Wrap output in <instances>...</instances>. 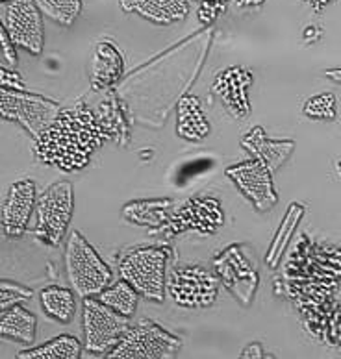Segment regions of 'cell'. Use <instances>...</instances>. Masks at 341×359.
Here are the masks:
<instances>
[{"label": "cell", "instance_id": "cell-28", "mask_svg": "<svg viewBox=\"0 0 341 359\" xmlns=\"http://www.w3.org/2000/svg\"><path fill=\"white\" fill-rule=\"evenodd\" d=\"M32 298V291L21 283L8 282V280H0V315L4 313L6 309L15 306V304L26 302Z\"/></svg>", "mask_w": 341, "mask_h": 359}, {"label": "cell", "instance_id": "cell-8", "mask_svg": "<svg viewBox=\"0 0 341 359\" xmlns=\"http://www.w3.org/2000/svg\"><path fill=\"white\" fill-rule=\"evenodd\" d=\"M219 278L201 265H178L167 274L166 292L184 309H206L215 304Z\"/></svg>", "mask_w": 341, "mask_h": 359}, {"label": "cell", "instance_id": "cell-5", "mask_svg": "<svg viewBox=\"0 0 341 359\" xmlns=\"http://www.w3.org/2000/svg\"><path fill=\"white\" fill-rule=\"evenodd\" d=\"M182 348V339L170 334L160 324L149 318H141L134 326H128L119 343L115 344L106 358L114 359H170Z\"/></svg>", "mask_w": 341, "mask_h": 359}, {"label": "cell", "instance_id": "cell-11", "mask_svg": "<svg viewBox=\"0 0 341 359\" xmlns=\"http://www.w3.org/2000/svg\"><path fill=\"white\" fill-rule=\"evenodd\" d=\"M227 178L236 185V189L254 205L256 211L273 210V205L279 202V195L274 189L273 170L260 159H247L241 163H236L225 170Z\"/></svg>", "mask_w": 341, "mask_h": 359}, {"label": "cell", "instance_id": "cell-19", "mask_svg": "<svg viewBox=\"0 0 341 359\" xmlns=\"http://www.w3.org/2000/svg\"><path fill=\"white\" fill-rule=\"evenodd\" d=\"M37 318L30 309L15 304L0 315V337L10 339L15 343L32 344L36 341Z\"/></svg>", "mask_w": 341, "mask_h": 359}, {"label": "cell", "instance_id": "cell-36", "mask_svg": "<svg viewBox=\"0 0 341 359\" xmlns=\"http://www.w3.org/2000/svg\"><path fill=\"white\" fill-rule=\"evenodd\" d=\"M8 2H11V0H0V4H8Z\"/></svg>", "mask_w": 341, "mask_h": 359}, {"label": "cell", "instance_id": "cell-2", "mask_svg": "<svg viewBox=\"0 0 341 359\" xmlns=\"http://www.w3.org/2000/svg\"><path fill=\"white\" fill-rule=\"evenodd\" d=\"M169 259L170 250L167 247H138L124 254L117 271L119 278L128 282L140 297L150 302H163Z\"/></svg>", "mask_w": 341, "mask_h": 359}, {"label": "cell", "instance_id": "cell-24", "mask_svg": "<svg viewBox=\"0 0 341 359\" xmlns=\"http://www.w3.org/2000/svg\"><path fill=\"white\" fill-rule=\"evenodd\" d=\"M97 298L112 309H115L117 313L132 318L135 309H138V302H140V292L121 278V280L112 282L108 287L98 292Z\"/></svg>", "mask_w": 341, "mask_h": 359}, {"label": "cell", "instance_id": "cell-22", "mask_svg": "<svg viewBox=\"0 0 341 359\" xmlns=\"http://www.w3.org/2000/svg\"><path fill=\"white\" fill-rule=\"evenodd\" d=\"M76 292L73 289L48 285L39 291V304L43 313L60 324H69L76 313Z\"/></svg>", "mask_w": 341, "mask_h": 359}, {"label": "cell", "instance_id": "cell-27", "mask_svg": "<svg viewBox=\"0 0 341 359\" xmlns=\"http://www.w3.org/2000/svg\"><path fill=\"white\" fill-rule=\"evenodd\" d=\"M305 115L310 118H319V121H332L337 115V100L332 93H321L316 97L308 98L305 104Z\"/></svg>", "mask_w": 341, "mask_h": 359}, {"label": "cell", "instance_id": "cell-33", "mask_svg": "<svg viewBox=\"0 0 341 359\" xmlns=\"http://www.w3.org/2000/svg\"><path fill=\"white\" fill-rule=\"evenodd\" d=\"M306 2H308V4H310L316 11H323L326 6L330 4L332 0H306Z\"/></svg>", "mask_w": 341, "mask_h": 359}, {"label": "cell", "instance_id": "cell-35", "mask_svg": "<svg viewBox=\"0 0 341 359\" xmlns=\"http://www.w3.org/2000/svg\"><path fill=\"white\" fill-rule=\"evenodd\" d=\"M337 172H340V180H341V163H337Z\"/></svg>", "mask_w": 341, "mask_h": 359}, {"label": "cell", "instance_id": "cell-1", "mask_svg": "<svg viewBox=\"0 0 341 359\" xmlns=\"http://www.w3.org/2000/svg\"><path fill=\"white\" fill-rule=\"evenodd\" d=\"M108 135L98 121L97 111L86 102L63 108L56 118L34 139V156L48 167L63 172L86 169Z\"/></svg>", "mask_w": 341, "mask_h": 359}, {"label": "cell", "instance_id": "cell-34", "mask_svg": "<svg viewBox=\"0 0 341 359\" xmlns=\"http://www.w3.org/2000/svg\"><path fill=\"white\" fill-rule=\"evenodd\" d=\"M236 4L243 6V8H256V6L264 4V0H236Z\"/></svg>", "mask_w": 341, "mask_h": 359}, {"label": "cell", "instance_id": "cell-17", "mask_svg": "<svg viewBox=\"0 0 341 359\" xmlns=\"http://www.w3.org/2000/svg\"><path fill=\"white\" fill-rule=\"evenodd\" d=\"M126 13H138L154 25L167 26L187 17L189 0H119Z\"/></svg>", "mask_w": 341, "mask_h": 359}, {"label": "cell", "instance_id": "cell-18", "mask_svg": "<svg viewBox=\"0 0 341 359\" xmlns=\"http://www.w3.org/2000/svg\"><path fill=\"white\" fill-rule=\"evenodd\" d=\"M210 134V123L195 95H184L176 102V135L186 141H202Z\"/></svg>", "mask_w": 341, "mask_h": 359}, {"label": "cell", "instance_id": "cell-26", "mask_svg": "<svg viewBox=\"0 0 341 359\" xmlns=\"http://www.w3.org/2000/svg\"><path fill=\"white\" fill-rule=\"evenodd\" d=\"M36 4L43 15L62 26H73L82 13V0H36Z\"/></svg>", "mask_w": 341, "mask_h": 359}, {"label": "cell", "instance_id": "cell-25", "mask_svg": "<svg viewBox=\"0 0 341 359\" xmlns=\"http://www.w3.org/2000/svg\"><path fill=\"white\" fill-rule=\"evenodd\" d=\"M302 215H305V208H302V205H290V210H288V213L284 215V221H282L279 231H276V236H274L273 243H271L267 257H265V263H267L269 267H276V263H279L280 259V254H282V250H284L286 245H288V239H290L291 231H293V228L297 226V222H299V219Z\"/></svg>", "mask_w": 341, "mask_h": 359}, {"label": "cell", "instance_id": "cell-31", "mask_svg": "<svg viewBox=\"0 0 341 359\" xmlns=\"http://www.w3.org/2000/svg\"><path fill=\"white\" fill-rule=\"evenodd\" d=\"M0 48L4 52L6 60L10 65H17V54H15V46L11 45L10 37H8V32L4 28V22H0Z\"/></svg>", "mask_w": 341, "mask_h": 359}, {"label": "cell", "instance_id": "cell-7", "mask_svg": "<svg viewBox=\"0 0 341 359\" xmlns=\"http://www.w3.org/2000/svg\"><path fill=\"white\" fill-rule=\"evenodd\" d=\"M60 104L26 89L0 88V118L21 124L36 139L60 113Z\"/></svg>", "mask_w": 341, "mask_h": 359}, {"label": "cell", "instance_id": "cell-32", "mask_svg": "<svg viewBox=\"0 0 341 359\" xmlns=\"http://www.w3.org/2000/svg\"><path fill=\"white\" fill-rule=\"evenodd\" d=\"M241 358H264V348L260 343H250L248 346H245L243 352H241Z\"/></svg>", "mask_w": 341, "mask_h": 359}, {"label": "cell", "instance_id": "cell-3", "mask_svg": "<svg viewBox=\"0 0 341 359\" xmlns=\"http://www.w3.org/2000/svg\"><path fill=\"white\" fill-rule=\"evenodd\" d=\"M65 272L71 289L80 298L97 297L114 282V272L78 230L69 233L65 245Z\"/></svg>", "mask_w": 341, "mask_h": 359}, {"label": "cell", "instance_id": "cell-16", "mask_svg": "<svg viewBox=\"0 0 341 359\" xmlns=\"http://www.w3.org/2000/svg\"><path fill=\"white\" fill-rule=\"evenodd\" d=\"M241 147L250 154V158L260 159L273 172H276L286 163V159L291 156L295 143L293 141H288V139L267 137L265 130L256 126L247 135L241 137Z\"/></svg>", "mask_w": 341, "mask_h": 359}, {"label": "cell", "instance_id": "cell-12", "mask_svg": "<svg viewBox=\"0 0 341 359\" xmlns=\"http://www.w3.org/2000/svg\"><path fill=\"white\" fill-rule=\"evenodd\" d=\"M225 222V213L221 204L215 198H192L170 213L166 236H178L186 230H195L202 236H210L221 228Z\"/></svg>", "mask_w": 341, "mask_h": 359}, {"label": "cell", "instance_id": "cell-23", "mask_svg": "<svg viewBox=\"0 0 341 359\" xmlns=\"http://www.w3.org/2000/svg\"><path fill=\"white\" fill-rule=\"evenodd\" d=\"M83 344L74 335H58L47 343L22 350L17 354L19 359H78L82 358Z\"/></svg>", "mask_w": 341, "mask_h": 359}, {"label": "cell", "instance_id": "cell-10", "mask_svg": "<svg viewBox=\"0 0 341 359\" xmlns=\"http://www.w3.org/2000/svg\"><path fill=\"white\" fill-rule=\"evenodd\" d=\"M4 28L13 46L39 56L45 45L43 13L36 0H11L6 4Z\"/></svg>", "mask_w": 341, "mask_h": 359}, {"label": "cell", "instance_id": "cell-30", "mask_svg": "<svg viewBox=\"0 0 341 359\" xmlns=\"http://www.w3.org/2000/svg\"><path fill=\"white\" fill-rule=\"evenodd\" d=\"M0 88L8 89H25V82L19 76L17 71H10V69L0 67Z\"/></svg>", "mask_w": 341, "mask_h": 359}, {"label": "cell", "instance_id": "cell-29", "mask_svg": "<svg viewBox=\"0 0 341 359\" xmlns=\"http://www.w3.org/2000/svg\"><path fill=\"white\" fill-rule=\"evenodd\" d=\"M196 2H199V21L202 25H212L227 11L230 4V0H196Z\"/></svg>", "mask_w": 341, "mask_h": 359}, {"label": "cell", "instance_id": "cell-21", "mask_svg": "<svg viewBox=\"0 0 341 359\" xmlns=\"http://www.w3.org/2000/svg\"><path fill=\"white\" fill-rule=\"evenodd\" d=\"M170 201H140L126 204L123 210V215L130 222L140 226H152V231H166L167 224L170 219Z\"/></svg>", "mask_w": 341, "mask_h": 359}, {"label": "cell", "instance_id": "cell-6", "mask_svg": "<svg viewBox=\"0 0 341 359\" xmlns=\"http://www.w3.org/2000/svg\"><path fill=\"white\" fill-rule=\"evenodd\" d=\"M128 326V317L117 313L97 297L82 298V332L86 352L106 358L115 344L119 343Z\"/></svg>", "mask_w": 341, "mask_h": 359}, {"label": "cell", "instance_id": "cell-13", "mask_svg": "<svg viewBox=\"0 0 341 359\" xmlns=\"http://www.w3.org/2000/svg\"><path fill=\"white\" fill-rule=\"evenodd\" d=\"M37 189L34 180H19L10 185L2 204V228L11 239L25 236L32 213L36 211Z\"/></svg>", "mask_w": 341, "mask_h": 359}, {"label": "cell", "instance_id": "cell-14", "mask_svg": "<svg viewBox=\"0 0 341 359\" xmlns=\"http://www.w3.org/2000/svg\"><path fill=\"white\" fill-rule=\"evenodd\" d=\"M253 72L250 69L234 65L221 71L213 80V93L221 100L234 118H245L250 113L248 89L253 86Z\"/></svg>", "mask_w": 341, "mask_h": 359}, {"label": "cell", "instance_id": "cell-15", "mask_svg": "<svg viewBox=\"0 0 341 359\" xmlns=\"http://www.w3.org/2000/svg\"><path fill=\"white\" fill-rule=\"evenodd\" d=\"M124 74V60L114 41H97L89 62V83L93 91L114 88Z\"/></svg>", "mask_w": 341, "mask_h": 359}, {"label": "cell", "instance_id": "cell-20", "mask_svg": "<svg viewBox=\"0 0 341 359\" xmlns=\"http://www.w3.org/2000/svg\"><path fill=\"white\" fill-rule=\"evenodd\" d=\"M95 111H97V117L100 121V124H102L104 132L108 135V141H115L119 147H124V144L128 143V118H126V113H124L119 97L114 91H109L106 95V98L98 104V108Z\"/></svg>", "mask_w": 341, "mask_h": 359}, {"label": "cell", "instance_id": "cell-4", "mask_svg": "<svg viewBox=\"0 0 341 359\" xmlns=\"http://www.w3.org/2000/svg\"><path fill=\"white\" fill-rule=\"evenodd\" d=\"M74 211V187L69 180L48 185L36 202L34 236L45 247L56 248L67 236Z\"/></svg>", "mask_w": 341, "mask_h": 359}, {"label": "cell", "instance_id": "cell-9", "mask_svg": "<svg viewBox=\"0 0 341 359\" xmlns=\"http://www.w3.org/2000/svg\"><path fill=\"white\" fill-rule=\"evenodd\" d=\"M213 271L219 282L232 292L241 306H250L260 283L256 257L245 245H232L225 248L213 259Z\"/></svg>", "mask_w": 341, "mask_h": 359}]
</instances>
